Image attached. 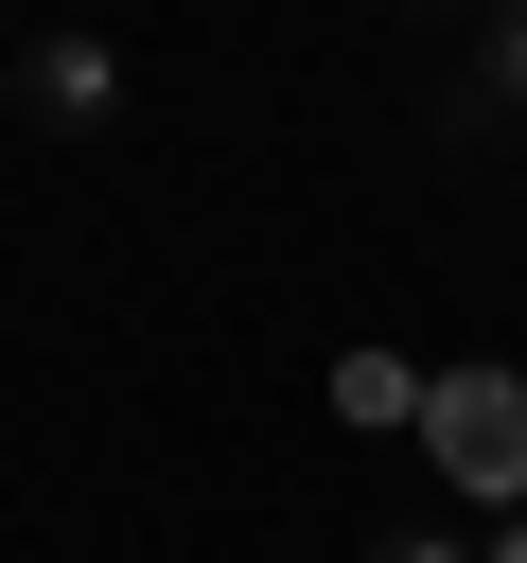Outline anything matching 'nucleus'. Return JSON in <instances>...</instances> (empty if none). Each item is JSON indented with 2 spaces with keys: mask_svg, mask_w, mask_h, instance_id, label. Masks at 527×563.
<instances>
[{
  "mask_svg": "<svg viewBox=\"0 0 527 563\" xmlns=\"http://www.w3.org/2000/svg\"><path fill=\"white\" fill-rule=\"evenodd\" d=\"M422 440H439L457 493H509L527 510V369H439L422 387Z\"/></svg>",
  "mask_w": 527,
  "mask_h": 563,
  "instance_id": "1",
  "label": "nucleus"
},
{
  "mask_svg": "<svg viewBox=\"0 0 527 563\" xmlns=\"http://www.w3.org/2000/svg\"><path fill=\"white\" fill-rule=\"evenodd\" d=\"M439 141H457V158H509V141H527V0H492L474 70L439 88Z\"/></svg>",
  "mask_w": 527,
  "mask_h": 563,
  "instance_id": "2",
  "label": "nucleus"
},
{
  "mask_svg": "<svg viewBox=\"0 0 527 563\" xmlns=\"http://www.w3.org/2000/svg\"><path fill=\"white\" fill-rule=\"evenodd\" d=\"M18 123H35V141L123 123V53H105V35H35V53H18Z\"/></svg>",
  "mask_w": 527,
  "mask_h": 563,
  "instance_id": "3",
  "label": "nucleus"
},
{
  "mask_svg": "<svg viewBox=\"0 0 527 563\" xmlns=\"http://www.w3.org/2000/svg\"><path fill=\"white\" fill-rule=\"evenodd\" d=\"M334 387H351V422H422V369H386V352H351Z\"/></svg>",
  "mask_w": 527,
  "mask_h": 563,
  "instance_id": "4",
  "label": "nucleus"
},
{
  "mask_svg": "<svg viewBox=\"0 0 527 563\" xmlns=\"http://www.w3.org/2000/svg\"><path fill=\"white\" fill-rule=\"evenodd\" d=\"M369 563H474V545H439V528H386V545H369Z\"/></svg>",
  "mask_w": 527,
  "mask_h": 563,
  "instance_id": "5",
  "label": "nucleus"
},
{
  "mask_svg": "<svg viewBox=\"0 0 527 563\" xmlns=\"http://www.w3.org/2000/svg\"><path fill=\"white\" fill-rule=\"evenodd\" d=\"M474 563H527V510H509V528H492V545H474Z\"/></svg>",
  "mask_w": 527,
  "mask_h": 563,
  "instance_id": "6",
  "label": "nucleus"
}]
</instances>
